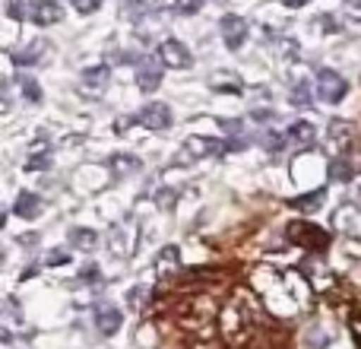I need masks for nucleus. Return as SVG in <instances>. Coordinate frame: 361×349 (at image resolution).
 I'll use <instances>...</instances> for the list:
<instances>
[{"mask_svg":"<svg viewBox=\"0 0 361 349\" xmlns=\"http://www.w3.org/2000/svg\"><path fill=\"white\" fill-rule=\"evenodd\" d=\"M216 305H212V299H187L178 305V321L184 324V331L197 333V337L209 340L212 337V321H216Z\"/></svg>","mask_w":361,"mask_h":349,"instance_id":"1","label":"nucleus"},{"mask_svg":"<svg viewBox=\"0 0 361 349\" xmlns=\"http://www.w3.org/2000/svg\"><path fill=\"white\" fill-rule=\"evenodd\" d=\"M286 235H288V242L292 244L311 251V254H320V251L330 244V232H324L320 225H314V223H288Z\"/></svg>","mask_w":361,"mask_h":349,"instance_id":"2","label":"nucleus"},{"mask_svg":"<svg viewBox=\"0 0 361 349\" xmlns=\"http://www.w3.org/2000/svg\"><path fill=\"white\" fill-rule=\"evenodd\" d=\"M108 83H111V70H108V64H92V67L80 70V80H76V89H80V95H86V99H102L108 89Z\"/></svg>","mask_w":361,"mask_h":349,"instance_id":"3","label":"nucleus"},{"mask_svg":"<svg viewBox=\"0 0 361 349\" xmlns=\"http://www.w3.org/2000/svg\"><path fill=\"white\" fill-rule=\"evenodd\" d=\"M137 242H140V232H137V225H130V223H118L108 229V248H111V254L121 257V261L137 251Z\"/></svg>","mask_w":361,"mask_h":349,"instance_id":"4","label":"nucleus"},{"mask_svg":"<svg viewBox=\"0 0 361 349\" xmlns=\"http://www.w3.org/2000/svg\"><path fill=\"white\" fill-rule=\"evenodd\" d=\"M225 150H231V146L216 137L193 134V137L184 140V159H219V156H225Z\"/></svg>","mask_w":361,"mask_h":349,"instance_id":"5","label":"nucleus"},{"mask_svg":"<svg viewBox=\"0 0 361 349\" xmlns=\"http://www.w3.org/2000/svg\"><path fill=\"white\" fill-rule=\"evenodd\" d=\"M345 93H349V83H345L343 73H336V70H320L317 73V95L324 102H330V105H339V102L345 99Z\"/></svg>","mask_w":361,"mask_h":349,"instance_id":"6","label":"nucleus"},{"mask_svg":"<svg viewBox=\"0 0 361 349\" xmlns=\"http://www.w3.org/2000/svg\"><path fill=\"white\" fill-rule=\"evenodd\" d=\"M159 61H162L165 67H171V70L193 67V54H190V48H187L180 38H165V42L159 45Z\"/></svg>","mask_w":361,"mask_h":349,"instance_id":"7","label":"nucleus"},{"mask_svg":"<svg viewBox=\"0 0 361 349\" xmlns=\"http://www.w3.org/2000/svg\"><path fill=\"white\" fill-rule=\"evenodd\" d=\"M162 67L165 64L152 54L137 57V86L143 89V93H156V89L162 86Z\"/></svg>","mask_w":361,"mask_h":349,"instance_id":"8","label":"nucleus"},{"mask_svg":"<svg viewBox=\"0 0 361 349\" xmlns=\"http://www.w3.org/2000/svg\"><path fill=\"white\" fill-rule=\"evenodd\" d=\"M137 124H143L146 131H156V134L169 131L171 127V108L165 105V102H149V105L140 108Z\"/></svg>","mask_w":361,"mask_h":349,"instance_id":"9","label":"nucleus"},{"mask_svg":"<svg viewBox=\"0 0 361 349\" xmlns=\"http://www.w3.org/2000/svg\"><path fill=\"white\" fill-rule=\"evenodd\" d=\"M219 32H222V42L228 51H241V45L247 42V23H244L241 16H235V13H228V16L219 19Z\"/></svg>","mask_w":361,"mask_h":349,"instance_id":"10","label":"nucleus"},{"mask_svg":"<svg viewBox=\"0 0 361 349\" xmlns=\"http://www.w3.org/2000/svg\"><path fill=\"white\" fill-rule=\"evenodd\" d=\"M178 270H180V248L178 244H165L156 254V261H152V273L159 280H169V276H178Z\"/></svg>","mask_w":361,"mask_h":349,"instance_id":"11","label":"nucleus"},{"mask_svg":"<svg viewBox=\"0 0 361 349\" xmlns=\"http://www.w3.org/2000/svg\"><path fill=\"white\" fill-rule=\"evenodd\" d=\"M51 162H54V156H51V143L42 137V140H35V143L29 146V156H25L23 169L25 172H48Z\"/></svg>","mask_w":361,"mask_h":349,"instance_id":"12","label":"nucleus"},{"mask_svg":"<svg viewBox=\"0 0 361 349\" xmlns=\"http://www.w3.org/2000/svg\"><path fill=\"white\" fill-rule=\"evenodd\" d=\"M124 324V312L114 305H99L95 308V327H99L102 337H114Z\"/></svg>","mask_w":361,"mask_h":349,"instance_id":"13","label":"nucleus"},{"mask_svg":"<svg viewBox=\"0 0 361 349\" xmlns=\"http://www.w3.org/2000/svg\"><path fill=\"white\" fill-rule=\"evenodd\" d=\"M13 213H16L19 219H25V223H32V219H38L44 213V200L38 197L35 191H23L13 200Z\"/></svg>","mask_w":361,"mask_h":349,"instance_id":"14","label":"nucleus"},{"mask_svg":"<svg viewBox=\"0 0 361 349\" xmlns=\"http://www.w3.org/2000/svg\"><path fill=\"white\" fill-rule=\"evenodd\" d=\"M349 143H352V127L345 124L343 118L330 121V127H326V146H330L336 156H343V153L349 150Z\"/></svg>","mask_w":361,"mask_h":349,"instance_id":"15","label":"nucleus"},{"mask_svg":"<svg viewBox=\"0 0 361 349\" xmlns=\"http://www.w3.org/2000/svg\"><path fill=\"white\" fill-rule=\"evenodd\" d=\"M108 169H111L114 178H130V174L143 172V159L133 156V153H114V156L108 159Z\"/></svg>","mask_w":361,"mask_h":349,"instance_id":"16","label":"nucleus"},{"mask_svg":"<svg viewBox=\"0 0 361 349\" xmlns=\"http://www.w3.org/2000/svg\"><path fill=\"white\" fill-rule=\"evenodd\" d=\"M44 48H48V42H44V38H32L29 45L10 51V57H13V64H16V67H32V64H38L44 57Z\"/></svg>","mask_w":361,"mask_h":349,"instance_id":"17","label":"nucleus"},{"mask_svg":"<svg viewBox=\"0 0 361 349\" xmlns=\"http://www.w3.org/2000/svg\"><path fill=\"white\" fill-rule=\"evenodd\" d=\"M29 16H32V23H38V25H54L63 19V6L57 4V0H38Z\"/></svg>","mask_w":361,"mask_h":349,"instance_id":"18","label":"nucleus"},{"mask_svg":"<svg viewBox=\"0 0 361 349\" xmlns=\"http://www.w3.org/2000/svg\"><path fill=\"white\" fill-rule=\"evenodd\" d=\"M286 140L292 146H298V150H307V146L317 140V127H314L311 121H295V124L286 131Z\"/></svg>","mask_w":361,"mask_h":349,"instance_id":"19","label":"nucleus"},{"mask_svg":"<svg viewBox=\"0 0 361 349\" xmlns=\"http://www.w3.org/2000/svg\"><path fill=\"white\" fill-rule=\"evenodd\" d=\"M67 242L73 244L76 251L89 254V251H95V244H99V232H95V229H86V225H73V229L67 232Z\"/></svg>","mask_w":361,"mask_h":349,"instance_id":"20","label":"nucleus"},{"mask_svg":"<svg viewBox=\"0 0 361 349\" xmlns=\"http://www.w3.org/2000/svg\"><path fill=\"white\" fill-rule=\"evenodd\" d=\"M219 127H222L225 134H228V146L231 150H241L244 143H247V134H244V121L241 118H225V121H219Z\"/></svg>","mask_w":361,"mask_h":349,"instance_id":"21","label":"nucleus"},{"mask_svg":"<svg viewBox=\"0 0 361 349\" xmlns=\"http://www.w3.org/2000/svg\"><path fill=\"white\" fill-rule=\"evenodd\" d=\"M324 197H326V191H311V194H301V197H295V200H288V203L295 206L298 213H317L320 206H324Z\"/></svg>","mask_w":361,"mask_h":349,"instance_id":"22","label":"nucleus"},{"mask_svg":"<svg viewBox=\"0 0 361 349\" xmlns=\"http://www.w3.org/2000/svg\"><path fill=\"white\" fill-rule=\"evenodd\" d=\"M16 83H19V93H23V99L29 102V105H42L44 95H42V86L35 83V76H32V73H19Z\"/></svg>","mask_w":361,"mask_h":349,"instance_id":"23","label":"nucleus"},{"mask_svg":"<svg viewBox=\"0 0 361 349\" xmlns=\"http://www.w3.org/2000/svg\"><path fill=\"white\" fill-rule=\"evenodd\" d=\"M209 86L216 89V93H231V95H238L241 93V76L238 73H222V76H209Z\"/></svg>","mask_w":361,"mask_h":349,"instance_id":"24","label":"nucleus"},{"mask_svg":"<svg viewBox=\"0 0 361 349\" xmlns=\"http://www.w3.org/2000/svg\"><path fill=\"white\" fill-rule=\"evenodd\" d=\"M352 174H355V165H352L349 159H345V153H343V156H336V159L330 162V178H333V181H339V184H345V181H349Z\"/></svg>","mask_w":361,"mask_h":349,"instance_id":"25","label":"nucleus"},{"mask_svg":"<svg viewBox=\"0 0 361 349\" xmlns=\"http://www.w3.org/2000/svg\"><path fill=\"white\" fill-rule=\"evenodd\" d=\"M146 299H152V289L149 286H133L130 292H127V308H130V312H140V308L146 305Z\"/></svg>","mask_w":361,"mask_h":349,"instance_id":"26","label":"nucleus"},{"mask_svg":"<svg viewBox=\"0 0 361 349\" xmlns=\"http://www.w3.org/2000/svg\"><path fill=\"white\" fill-rule=\"evenodd\" d=\"M178 200H180V191H175V187H162V191L156 194V206L159 210H165V213L175 210Z\"/></svg>","mask_w":361,"mask_h":349,"instance_id":"27","label":"nucleus"},{"mask_svg":"<svg viewBox=\"0 0 361 349\" xmlns=\"http://www.w3.org/2000/svg\"><path fill=\"white\" fill-rule=\"evenodd\" d=\"M137 346H143V349L159 346V331H156V324H140V331H137Z\"/></svg>","mask_w":361,"mask_h":349,"instance_id":"28","label":"nucleus"},{"mask_svg":"<svg viewBox=\"0 0 361 349\" xmlns=\"http://www.w3.org/2000/svg\"><path fill=\"white\" fill-rule=\"evenodd\" d=\"M292 105L295 108H311L314 102H311V86L307 83H295V89H292Z\"/></svg>","mask_w":361,"mask_h":349,"instance_id":"29","label":"nucleus"},{"mask_svg":"<svg viewBox=\"0 0 361 349\" xmlns=\"http://www.w3.org/2000/svg\"><path fill=\"white\" fill-rule=\"evenodd\" d=\"M63 264H70L67 248H51L48 254H44V267H63Z\"/></svg>","mask_w":361,"mask_h":349,"instance_id":"30","label":"nucleus"},{"mask_svg":"<svg viewBox=\"0 0 361 349\" xmlns=\"http://www.w3.org/2000/svg\"><path fill=\"white\" fill-rule=\"evenodd\" d=\"M146 10H149L146 0H124V4H121V13H124L127 19H140V13H146Z\"/></svg>","mask_w":361,"mask_h":349,"instance_id":"31","label":"nucleus"},{"mask_svg":"<svg viewBox=\"0 0 361 349\" xmlns=\"http://www.w3.org/2000/svg\"><path fill=\"white\" fill-rule=\"evenodd\" d=\"M288 140H286V134H276V131H269V134H263V146H267L269 153H279L282 146H286Z\"/></svg>","mask_w":361,"mask_h":349,"instance_id":"32","label":"nucleus"},{"mask_svg":"<svg viewBox=\"0 0 361 349\" xmlns=\"http://www.w3.org/2000/svg\"><path fill=\"white\" fill-rule=\"evenodd\" d=\"M6 16L13 23H23L25 19V0H6Z\"/></svg>","mask_w":361,"mask_h":349,"instance_id":"33","label":"nucleus"},{"mask_svg":"<svg viewBox=\"0 0 361 349\" xmlns=\"http://www.w3.org/2000/svg\"><path fill=\"white\" fill-rule=\"evenodd\" d=\"M200 6H203V0H175V13L180 16H193Z\"/></svg>","mask_w":361,"mask_h":349,"instance_id":"34","label":"nucleus"},{"mask_svg":"<svg viewBox=\"0 0 361 349\" xmlns=\"http://www.w3.org/2000/svg\"><path fill=\"white\" fill-rule=\"evenodd\" d=\"M349 327H352V337H355V343L361 346V302L355 308H352V314H349Z\"/></svg>","mask_w":361,"mask_h":349,"instance_id":"35","label":"nucleus"},{"mask_svg":"<svg viewBox=\"0 0 361 349\" xmlns=\"http://www.w3.org/2000/svg\"><path fill=\"white\" fill-rule=\"evenodd\" d=\"M70 4H73L76 13H95L102 4H105V0H70Z\"/></svg>","mask_w":361,"mask_h":349,"instance_id":"36","label":"nucleus"},{"mask_svg":"<svg viewBox=\"0 0 361 349\" xmlns=\"http://www.w3.org/2000/svg\"><path fill=\"white\" fill-rule=\"evenodd\" d=\"M102 276H99V267H86L80 273V280H76V286H92V283H99Z\"/></svg>","mask_w":361,"mask_h":349,"instance_id":"37","label":"nucleus"},{"mask_svg":"<svg viewBox=\"0 0 361 349\" xmlns=\"http://www.w3.org/2000/svg\"><path fill=\"white\" fill-rule=\"evenodd\" d=\"M317 23H320V29H324V32H333V35H336V32H343V25H339L336 16H317Z\"/></svg>","mask_w":361,"mask_h":349,"instance_id":"38","label":"nucleus"},{"mask_svg":"<svg viewBox=\"0 0 361 349\" xmlns=\"http://www.w3.org/2000/svg\"><path fill=\"white\" fill-rule=\"evenodd\" d=\"M133 121H137V118H118V127H114V131H118V134H124L127 127L133 124Z\"/></svg>","mask_w":361,"mask_h":349,"instance_id":"39","label":"nucleus"},{"mask_svg":"<svg viewBox=\"0 0 361 349\" xmlns=\"http://www.w3.org/2000/svg\"><path fill=\"white\" fill-rule=\"evenodd\" d=\"M305 4H311V0H282V6H288V10H298Z\"/></svg>","mask_w":361,"mask_h":349,"instance_id":"40","label":"nucleus"}]
</instances>
